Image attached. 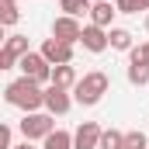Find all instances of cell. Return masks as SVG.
<instances>
[{
  "mask_svg": "<svg viewBox=\"0 0 149 149\" xmlns=\"http://www.w3.org/2000/svg\"><path fill=\"white\" fill-rule=\"evenodd\" d=\"M3 101H7L10 108H21L24 114H28V111H38V108H42V87H38L35 80H28V76H17V80L7 83Z\"/></svg>",
  "mask_w": 149,
  "mask_h": 149,
  "instance_id": "6da1fadb",
  "label": "cell"
},
{
  "mask_svg": "<svg viewBox=\"0 0 149 149\" xmlns=\"http://www.w3.org/2000/svg\"><path fill=\"white\" fill-rule=\"evenodd\" d=\"M108 87H111L108 73L90 70V73H83V76L73 83V101H76V104H83V108H94V104L108 94Z\"/></svg>",
  "mask_w": 149,
  "mask_h": 149,
  "instance_id": "7a4b0ae2",
  "label": "cell"
},
{
  "mask_svg": "<svg viewBox=\"0 0 149 149\" xmlns=\"http://www.w3.org/2000/svg\"><path fill=\"white\" fill-rule=\"evenodd\" d=\"M56 128V118L49 111H28L21 118V135L28 139V142H35V139H45L49 132Z\"/></svg>",
  "mask_w": 149,
  "mask_h": 149,
  "instance_id": "3957f363",
  "label": "cell"
},
{
  "mask_svg": "<svg viewBox=\"0 0 149 149\" xmlns=\"http://www.w3.org/2000/svg\"><path fill=\"white\" fill-rule=\"evenodd\" d=\"M17 70H21V76H28V80H35L38 87L52 80V66H49V63L42 59V52H24V56L17 59Z\"/></svg>",
  "mask_w": 149,
  "mask_h": 149,
  "instance_id": "277c9868",
  "label": "cell"
},
{
  "mask_svg": "<svg viewBox=\"0 0 149 149\" xmlns=\"http://www.w3.org/2000/svg\"><path fill=\"white\" fill-rule=\"evenodd\" d=\"M42 108L52 114H66L70 108H73V97H70V90H63V87H52L49 83V90H42Z\"/></svg>",
  "mask_w": 149,
  "mask_h": 149,
  "instance_id": "5b68a950",
  "label": "cell"
},
{
  "mask_svg": "<svg viewBox=\"0 0 149 149\" xmlns=\"http://www.w3.org/2000/svg\"><path fill=\"white\" fill-rule=\"evenodd\" d=\"M42 59H45L49 66H66V63H73V45H66V42H59V38H45Z\"/></svg>",
  "mask_w": 149,
  "mask_h": 149,
  "instance_id": "8992f818",
  "label": "cell"
},
{
  "mask_svg": "<svg viewBox=\"0 0 149 149\" xmlns=\"http://www.w3.org/2000/svg\"><path fill=\"white\" fill-rule=\"evenodd\" d=\"M80 31H83V24H80L76 17L59 14V17L52 21V38H59V42H66V45H76V42H80Z\"/></svg>",
  "mask_w": 149,
  "mask_h": 149,
  "instance_id": "52a82bcc",
  "label": "cell"
},
{
  "mask_svg": "<svg viewBox=\"0 0 149 149\" xmlns=\"http://www.w3.org/2000/svg\"><path fill=\"white\" fill-rule=\"evenodd\" d=\"M101 132H104V128H101L97 121H83V125L73 132V149H97Z\"/></svg>",
  "mask_w": 149,
  "mask_h": 149,
  "instance_id": "ba28073f",
  "label": "cell"
},
{
  "mask_svg": "<svg viewBox=\"0 0 149 149\" xmlns=\"http://www.w3.org/2000/svg\"><path fill=\"white\" fill-rule=\"evenodd\" d=\"M87 14H90V24H97V28L108 31V28H114V14H118V10H114L111 0H104V3H90Z\"/></svg>",
  "mask_w": 149,
  "mask_h": 149,
  "instance_id": "9c48e42d",
  "label": "cell"
},
{
  "mask_svg": "<svg viewBox=\"0 0 149 149\" xmlns=\"http://www.w3.org/2000/svg\"><path fill=\"white\" fill-rule=\"evenodd\" d=\"M80 42H83L87 52H104V49H108V31L97 28V24H87V28L80 31Z\"/></svg>",
  "mask_w": 149,
  "mask_h": 149,
  "instance_id": "30bf717a",
  "label": "cell"
},
{
  "mask_svg": "<svg viewBox=\"0 0 149 149\" xmlns=\"http://www.w3.org/2000/svg\"><path fill=\"white\" fill-rule=\"evenodd\" d=\"M135 45V35L128 28H108V49H118V52H132Z\"/></svg>",
  "mask_w": 149,
  "mask_h": 149,
  "instance_id": "8fae6325",
  "label": "cell"
},
{
  "mask_svg": "<svg viewBox=\"0 0 149 149\" xmlns=\"http://www.w3.org/2000/svg\"><path fill=\"white\" fill-rule=\"evenodd\" d=\"M80 80L76 76V70H73V63H66V66H52V87H63V90H73V83Z\"/></svg>",
  "mask_w": 149,
  "mask_h": 149,
  "instance_id": "7c38bea8",
  "label": "cell"
},
{
  "mask_svg": "<svg viewBox=\"0 0 149 149\" xmlns=\"http://www.w3.org/2000/svg\"><path fill=\"white\" fill-rule=\"evenodd\" d=\"M42 149H73V132H66V128H52V132L42 139Z\"/></svg>",
  "mask_w": 149,
  "mask_h": 149,
  "instance_id": "4fadbf2b",
  "label": "cell"
},
{
  "mask_svg": "<svg viewBox=\"0 0 149 149\" xmlns=\"http://www.w3.org/2000/svg\"><path fill=\"white\" fill-rule=\"evenodd\" d=\"M3 52H7V56L17 63V59H21L24 52H31V49H28V38H24V35H7V42H3Z\"/></svg>",
  "mask_w": 149,
  "mask_h": 149,
  "instance_id": "5bb4252c",
  "label": "cell"
},
{
  "mask_svg": "<svg viewBox=\"0 0 149 149\" xmlns=\"http://www.w3.org/2000/svg\"><path fill=\"white\" fill-rule=\"evenodd\" d=\"M128 83L132 87H146L149 83V63H128Z\"/></svg>",
  "mask_w": 149,
  "mask_h": 149,
  "instance_id": "9a60e30c",
  "label": "cell"
},
{
  "mask_svg": "<svg viewBox=\"0 0 149 149\" xmlns=\"http://www.w3.org/2000/svg\"><path fill=\"white\" fill-rule=\"evenodd\" d=\"M121 149H149V139L142 128H135V132H125V139H121Z\"/></svg>",
  "mask_w": 149,
  "mask_h": 149,
  "instance_id": "2e32d148",
  "label": "cell"
},
{
  "mask_svg": "<svg viewBox=\"0 0 149 149\" xmlns=\"http://www.w3.org/2000/svg\"><path fill=\"white\" fill-rule=\"evenodd\" d=\"M121 139H125V132H118V128H104L97 149H121Z\"/></svg>",
  "mask_w": 149,
  "mask_h": 149,
  "instance_id": "e0dca14e",
  "label": "cell"
},
{
  "mask_svg": "<svg viewBox=\"0 0 149 149\" xmlns=\"http://www.w3.org/2000/svg\"><path fill=\"white\" fill-rule=\"evenodd\" d=\"M59 10H63L66 17H80V14H87V10H90V0H63V3H59Z\"/></svg>",
  "mask_w": 149,
  "mask_h": 149,
  "instance_id": "ac0fdd59",
  "label": "cell"
},
{
  "mask_svg": "<svg viewBox=\"0 0 149 149\" xmlns=\"http://www.w3.org/2000/svg\"><path fill=\"white\" fill-rule=\"evenodd\" d=\"M17 21H21L17 3H0V24H3V28H14Z\"/></svg>",
  "mask_w": 149,
  "mask_h": 149,
  "instance_id": "d6986e66",
  "label": "cell"
},
{
  "mask_svg": "<svg viewBox=\"0 0 149 149\" xmlns=\"http://www.w3.org/2000/svg\"><path fill=\"white\" fill-rule=\"evenodd\" d=\"M128 63H149V42H146V45H132Z\"/></svg>",
  "mask_w": 149,
  "mask_h": 149,
  "instance_id": "ffe728a7",
  "label": "cell"
},
{
  "mask_svg": "<svg viewBox=\"0 0 149 149\" xmlns=\"http://www.w3.org/2000/svg\"><path fill=\"white\" fill-rule=\"evenodd\" d=\"M114 10L118 14H139L142 7H139V0H114Z\"/></svg>",
  "mask_w": 149,
  "mask_h": 149,
  "instance_id": "44dd1931",
  "label": "cell"
},
{
  "mask_svg": "<svg viewBox=\"0 0 149 149\" xmlns=\"http://www.w3.org/2000/svg\"><path fill=\"white\" fill-rule=\"evenodd\" d=\"M0 149H10V125L0 121Z\"/></svg>",
  "mask_w": 149,
  "mask_h": 149,
  "instance_id": "7402d4cb",
  "label": "cell"
},
{
  "mask_svg": "<svg viewBox=\"0 0 149 149\" xmlns=\"http://www.w3.org/2000/svg\"><path fill=\"white\" fill-rule=\"evenodd\" d=\"M10 149H38V146H35V142H28V139H24L21 146H10Z\"/></svg>",
  "mask_w": 149,
  "mask_h": 149,
  "instance_id": "603a6c76",
  "label": "cell"
},
{
  "mask_svg": "<svg viewBox=\"0 0 149 149\" xmlns=\"http://www.w3.org/2000/svg\"><path fill=\"white\" fill-rule=\"evenodd\" d=\"M3 42H7V35H3V24H0V49H3Z\"/></svg>",
  "mask_w": 149,
  "mask_h": 149,
  "instance_id": "cb8c5ba5",
  "label": "cell"
},
{
  "mask_svg": "<svg viewBox=\"0 0 149 149\" xmlns=\"http://www.w3.org/2000/svg\"><path fill=\"white\" fill-rule=\"evenodd\" d=\"M139 7H142V10H149V0H139Z\"/></svg>",
  "mask_w": 149,
  "mask_h": 149,
  "instance_id": "d4e9b609",
  "label": "cell"
},
{
  "mask_svg": "<svg viewBox=\"0 0 149 149\" xmlns=\"http://www.w3.org/2000/svg\"><path fill=\"white\" fill-rule=\"evenodd\" d=\"M0 3H17V0H0Z\"/></svg>",
  "mask_w": 149,
  "mask_h": 149,
  "instance_id": "484cf974",
  "label": "cell"
},
{
  "mask_svg": "<svg viewBox=\"0 0 149 149\" xmlns=\"http://www.w3.org/2000/svg\"><path fill=\"white\" fill-rule=\"evenodd\" d=\"M146 31H149V14H146Z\"/></svg>",
  "mask_w": 149,
  "mask_h": 149,
  "instance_id": "4316f807",
  "label": "cell"
},
{
  "mask_svg": "<svg viewBox=\"0 0 149 149\" xmlns=\"http://www.w3.org/2000/svg\"><path fill=\"white\" fill-rule=\"evenodd\" d=\"M90 3H104V0H90Z\"/></svg>",
  "mask_w": 149,
  "mask_h": 149,
  "instance_id": "83f0119b",
  "label": "cell"
},
{
  "mask_svg": "<svg viewBox=\"0 0 149 149\" xmlns=\"http://www.w3.org/2000/svg\"><path fill=\"white\" fill-rule=\"evenodd\" d=\"M0 73H3V70H0Z\"/></svg>",
  "mask_w": 149,
  "mask_h": 149,
  "instance_id": "f1b7e54d",
  "label": "cell"
}]
</instances>
